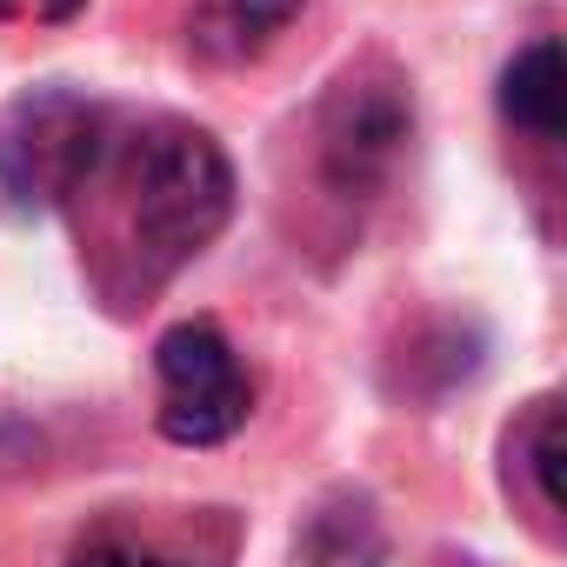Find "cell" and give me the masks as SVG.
Returning a JSON list of instances; mask_svg holds the SVG:
<instances>
[{
  "label": "cell",
  "mask_w": 567,
  "mask_h": 567,
  "mask_svg": "<svg viewBox=\"0 0 567 567\" xmlns=\"http://www.w3.org/2000/svg\"><path fill=\"white\" fill-rule=\"evenodd\" d=\"M107 161L127 194V234L154 267L194 260L234 214L227 154L187 121H154L121 147H107Z\"/></svg>",
  "instance_id": "cell-1"
},
{
  "label": "cell",
  "mask_w": 567,
  "mask_h": 567,
  "mask_svg": "<svg viewBox=\"0 0 567 567\" xmlns=\"http://www.w3.org/2000/svg\"><path fill=\"white\" fill-rule=\"evenodd\" d=\"M295 14L301 0H194V48L214 61H240L260 54Z\"/></svg>",
  "instance_id": "cell-6"
},
{
  "label": "cell",
  "mask_w": 567,
  "mask_h": 567,
  "mask_svg": "<svg viewBox=\"0 0 567 567\" xmlns=\"http://www.w3.org/2000/svg\"><path fill=\"white\" fill-rule=\"evenodd\" d=\"M301 560L308 567H381V527H374V514L354 507V501L315 514V527L301 540Z\"/></svg>",
  "instance_id": "cell-7"
},
{
  "label": "cell",
  "mask_w": 567,
  "mask_h": 567,
  "mask_svg": "<svg viewBox=\"0 0 567 567\" xmlns=\"http://www.w3.org/2000/svg\"><path fill=\"white\" fill-rule=\"evenodd\" d=\"M68 567H181V560H161V554L127 547V540H94V547H81Z\"/></svg>",
  "instance_id": "cell-9"
},
{
  "label": "cell",
  "mask_w": 567,
  "mask_h": 567,
  "mask_svg": "<svg viewBox=\"0 0 567 567\" xmlns=\"http://www.w3.org/2000/svg\"><path fill=\"white\" fill-rule=\"evenodd\" d=\"M154 368H161V434L181 441V447L227 441L254 408L247 368H240V354L227 348V334L214 321L167 328L161 348H154Z\"/></svg>",
  "instance_id": "cell-3"
},
{
  "label": "cell",
  "mask_w": 567,
  "mask_h": 567,
  "mask_svg": "<svg viewBox=\"0 0 567 567\" xmlns=\"http://www.w3.org/2000/svg\"><path fill=\"white\" fill-rule=\"evenodd\" d=\"M107 114L74 94V87H41L21 94L8 114H0V200L41 214L74 200L101 167H107Z\"/></svg>",
  "instance_id": "cell-2"
},
{
  "label": "cell",
  "mask_w": 567,
  "mask_h": 567,
  "mask_svg": "<svg viewBox=\"0 0 567 567\" xmlns=\"http://www.w3.org/2000/svg\"><path fill=\"white\" fill-rule=\"evenodd\" d=\"M560 101H567V87H560V48L554 41L520 48L514 68L501 74V114L520 134H534V141H560V127H567V107Z\"/></svg>",
  "instance_id": "cell-5"
},
{
  "label": "cell",
  "mask_w": 567,
  "mask_h": 567,
  "mask_svg": "<svg viewBox=\"0 0 567 567\" xmlns=\"http://www.w3.org/2000/svg\"><path fill=\"white\" fill-rule=\"evenodd\" d=\"M414 134V107L394 81H341L321 121V167L341 200H368Z\"/></svg>",
  "instance_id": "cell-4"
},
{
  "label": "cell",
  "mask_w": 567,
  "mask_h": 567,
  "mask_svg": "<svg viewBox=\"0 0 567 567\" xmlns=\"http://www.w3.org/2000/svg\"><path fill=\"white\" fill-rule=\"evenodd\" d=\"M560 461H567V434H560L554 401H540V408H534V434H527V467H534V487H540V501H547V507H560V501H567Z\"/></svg>",
  "instance_id": "cell-8"
},
{
  "label": "cell",
  "mask_w": 567,
  "mask_h": 567,
  "mask_svg": "<svg viewBox=\"0 0 567 567\" xmlns=\"http://www.w3.org/2000/svg\"><path fill=\"white\" fill-rule=\"evenodd\" d=\"M87 0H0V21H68Z\"/></svg>",
  "instance_id": "cell-10"
}]
</instances>
